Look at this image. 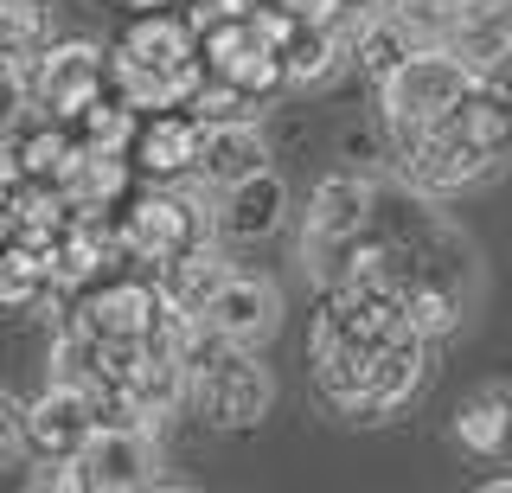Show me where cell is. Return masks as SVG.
<instances>
[{"label":"cell","mask_w":512,"mask_h":493,"mask_svg":"<svg viewBox=\"0 0 512 493\" xmlns=\"http://www.w3.org/2000/svg\"><path fill=\"white\" fill-rule=\"evenodd\" d=\"M205 45L199 26L180 20L173 7L160 13H135V26L116 45V90L135 109H192L205 84Z\"/></svg>","instance_id":"6da1fadb"},{"label":"cell","mask_w":512,"mask_h":493,"mask_svg":"<svg viewBox=\"0 0 512 493\" xmlns=\"http://www.w3.org/2000/svg\"><path fill=\"white\" fill-rule=\"evenodd\" d=\"M468 90H480V65L461 52V45H455V52H448V45H416L404 65L378 84V97H384V122H391V135L410 141V135H423L429 122H442Z\"/></svg>","instance_id":"7a4b0ae2"},{"label":"cell","mask_w":512,"mask_h":493,"mask_svg":"<svg viewBox=\"0 0 512 493\" xmlns=\"http://www.w3.org/2000/svg\"><path fill=\"white\" fill-rule=\"evenodd\" d=\"M186 404L212 429H256L276 404V378H269V365H256L250 346H218L212 359H192Z\"/></svg>","instance_id":"3957f363"},{"label":"cell","mask_w":512,"mask_h":493,"mask_svg":"<svg viewBox=\"0 0 512 493\" xmlns=\"http://www.w3.org/2000/svg\"><path fill=\"white\" fill-rule=\"evenodd\" d=\"M116 84V52L90 39H52L39 52V90H32V109L52 122H77L84 109Z\"/></svg>","instance_id":"277c9868"},{"label":"cell","mask_w":512,"mask_h":493,"mask_svg":"<svg viewBox=\"0 0 512 493\" xmlns=\"http://www.w3.org/2000/svg\"><path fill=\"white\" fill-rule=\"evenodd\" d=\"M77 481H84V493L154 487L160 481V429L103 417V423H96V436L84 442V455H77Z\"/></svg>","instance_id":"5b68a950"},{"label":"cell","mask_w":512,"mask_h":493,"mask_svg":"<svg viewBox=\"0 0 512 493\" xmlns=\"http://www.w3.org/2000/svg\"><path fill=\"white\" fill-rule=\"evenodd\" d=\"M116 231H122V257H135V263H180L192 244H205V225H199V205L180 199V193H135V199H122V218H116Z\"/></svg>","instance_id":"8992f818"},{"label":"cell","mask_w":512,"mask_h":493,"mask_svg":"<svg viewBox=\"0 0 512 493\" xmlns=\"http://www.w3.org/2000/svg\"><path fill=\"white\" fill-rule=\"evenodd\" d=\"M372 225V186L359 173H333V180L314 186L308 199V231H301V257H314L320 276L340 282L346 269V244Z\"/></svg>","instance_id":"52a82bcc"},{"label":"cell","mask_w":512,"mask_h":493,"mask_svg":"<svg viewBox=\"0 0 512 493\" xmlns=\"http://www.w3.org/2000/svg\"><path fill=\"white\" fill-rule=\"evenodd\" d=\"M167 308H173L167 282L109 276V282H90V289H84V301H77L71 321H84L96 340H109V346H135V340H148V333L167 321Z\"/></svg>","instance_id":"ba28073f"},{"label":"cell","mask_w":512,"mask_h":493,"mask_svg":"<svg viewBox=\"0 0 512 493\" xmlns=\"http://www.w3.org/2000/svg\"><path fill=\"white\" fill-rule=\"evenodd\" d=\"M103 423V397L71 385V378H45V391L26 404V429H32V455L39 461H71L84 455V442Z\"/></svg>","instance_id":"9c48e42d"},{"label":"cell","mask_w":512,"mask_h":493,"mask_svg":"<svg viewBox=\"0 0 512 493\" xmlns=\"http://www.w3.org/2000/svg\"><path fill=\"white\" fill-rule=\"evenodd\" d=\"M205 327H212V340L224 346H269L282 327V289L269 276H256V269H231V276L218 282V295L205 301Z\"/></svg>","instance_id":"30bf717a"},{"label":"cell","mask_w":512,"mask_h":493,"mask_svg":"<svg viewBox=\"0 0 512 493\" xmlns=\"http://www.w3.org/2000/svg\"><path fill=\"white\" fill-rule=\"evenodd\" d=\"M199 141H205V122L192 109H141L128 161L148 180H180V173H199Z\"/></svg>","instance_id":"8fae6325"},{"label":"cell","mask_w":512,"mask_h":493,"mask_svg":"<svg viewBox=\"0 0 512 493\" xmlns=\"http://www.w3.org/2000/svg\"><path fill=\"white\" fill-rule=\"evenodd\" d=\"M282 218H288V180L276 167H263V173H250V180L224 186L212 225H218L224 244H263V237L282 231Z\"/></svg>","instance_id":"7c38bea8"},{"label":"cell","mask_w":512,"mask_h":493,"mask_svg":"<svg viewBox=\"0 0 512 493\" xmlns=\"http://www.w3.org/2000/svg\"><path fill=\"white\" fill-rule=\"evenodd\" d=\"M269 167V141L256 129V116H237V122H205V141H199V180L224 193V186L250 180V173Z\"/></svg>","instance_id":"4fadbf2b"},{"label":"cell","mask_w":512,"mask_h":493,"mask_svg":"<svg viewBox=\"0 0 512 493\" xmlns=\"http://www.w3.org/2000/svg\"><path fill=\"white\" fill-rule=\"evenodd\" d=\"M423 372H429V340L416 327H404L397 340L378 346L372 353V410H378V423L423 391Z\"/></svg>","instance_id":"5bb4252c"},{"label":"cell","mask_w":512,"mask_h":493,"mask_svg":"<svg viewBox=\"0 0 512 493\" xmlns=\"http://www.w3.org/2000/svg\"><path fill=\"white\" fill-rule=\"evenodd\" d=\"M128 148H77V161L64 167V199L77 205V212H109V205H122L128 199Z\"/></svg>","instance_id":"9a60e30c"},{"label":"cell","mask_w":512,"mask_h":493,"mask_svg":"<svg viewBox=\"0 0 512 493\" xmlns=\"http://www.w3.org/2000/svg\"><path fill=\"white\" fill-rule=\"evenodd\" d=\"M455 442L480 461L506 455L512 449V397L506 391H474L468 404L455 410Z\"/></svg>","instance_id":"2e32d148"},{"label":"cell","mask_w":512,"mask_h":493,"mask_svg":"<svg viewBox=\"0 0 512 493\" xmlns=\"http://www.w3.org/2000/svg\"><path fill=\"white\" fill-rule=\"evenodd\" d=\"M352 52L340 26H301L295 39H288V84H320V77H333L340 71V58Z\"/></svg>","instance_id":"e0dca14e"},{"label":"cell","mask_w":512,"mask_h":493,"mask_svg":"<svg viewBox=\"0 0 512 493\" xmlns=\"http://www.w3.org/2000/svg\"><path fill=\"white\" fill-rule=\"evenodd\" d=\"M224 276H231V263H224L212 244H192L180 263L160 269V282L173 289V301H186V308H199V314H205V301L218 295V282H224Z\"/></svg>","instance_id":"ac0fdd59"},{"label":"cell","mask_w":512,"mask_h":493,"mask_svg":"<svg viewBox=\"0 0 512 493\" xmlns=\"http://www.w3.org/2000/svg\"><path fill=\"white\" fill-rule=\"evenodd\" d=\"M404 321L423 333V340H442V333H455V327H461V295L448 289V282L416 276L410 289H404Z\"/></svg>","instance_id":"d6986e66"},{"label":"cell","mask_w":512,"mask_h":493,"mask_svg":"<svg viewBox=\"0 0 512 493\" xmlns=\"http://www.w3.org/2000/svg\"><path fill=\"white\" fill-rule=\"evenodd\" d=\"M135 129H141V109L122 97V90H103L84 116H77V135L90 141V148H128L135 141Z\"/></svg>","instance_id":"ffe728a7"},{"label":"cell","mask_w":512,"mask_h":493,"mask_svg":"<svg viewBox=\"0 0 512 493\" xmlns=\"http://www.w3.org/2000/svg\"><path fill=\"white\" fill-rule=\"evenodd\" d=\"M0 45H52V7L45 0H0Z\"/></svg>","instance_id":"44dd1931"},{"label":"cell","mask_w":512,"mask_h":493,"mask_svg":"<svg viewBox=\"0 0 512 493\" xmlns=\"http://www.w3.org/2000/svg\"><path fill=\"white\" fill-rule=\"evenodd\" d=\"M109 7H128V13H160V7H180V0H109Z\"/></svg>","instance_id":"7402d4cb"},{"label":"cell","mask_w":512,"mask_h":493,"mask_svg":"<svg viewBox=\"0 0 512 493\" xmlns=\"http://www.w3.org/2000/svg\"><path fill=\"white\" fill-rule=\"evenodd\" d=\"M487 493H512V474H493V481H487Z\"/></svg>","instance_id":"603a6c76"}]
</instances>
